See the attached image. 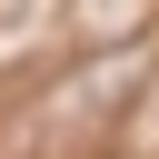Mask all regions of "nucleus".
<instances>
[{
  "label": "nucleus",
  "mask_w": 159,
  "mask_h": 159,
  "mask_svg": "<svg viewBox=\"0 0 159 159\" xmlns=\"http://www.w3.org/2000/svg\"><path fill=\"white\" fill-rule=\"evenodd\" d=\"M159 80V50L149 40H119V50H80V70L50 89V99H20V119H10V149L20 159H89L119 119H129V99Z\"/></svg>",
  "instance_id": "nucleus-1"
},
{
  "label": "nucleus",
  "mask_w": 159,
  "mask_h": 159,
  "mask_svg": "<svg viewBox=\"0 0 159 159\" xmlns=\"http://www.w3.org/2000/svg\"><path fill=\"white\" fill-rule=\"evenodd\" d=\"M149 10H159V0H70V10H60V40L119 50V40H149Z\"/></svg>",
  "instance_id": "nucleus-2"
},
{
  "label": "nucleus",
  "mask_w": 159,
  "mask_h": 159,
  "mask_svg": "<svg viewBox=\"0 0 159 159\" xmlns=\"http://www.w3.org/2000/svg\"><path fill=\"white\" fill-rule=\"evenodd\" d=\"M60 10H70V0H0V70L30 60L40 40H60Z\"/></svg>",
  "instance_id": "nucleus-3"
}]
</instances>
